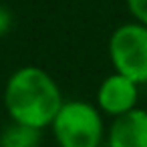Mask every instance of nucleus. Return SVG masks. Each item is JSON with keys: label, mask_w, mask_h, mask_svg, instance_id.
<instances>
[{"label": "nucleus", "mask_w": 147, "mask_h": 147, "mask_svg": "<svg viewBox=\"0 0 147 147\" xmlns=\"http://www.w3.org/2000/svg\"><path fill=\"white\" fill-rule=\"evenodd\" d=\"M107 55L115 73L137 85H147V26L135 20L119 24L107 42Z\"/></svg>", "instance_id": "nucleus-3"}, {"label": "nucleus", "mask_w": 147, "mask_h": 147, "mask_svg": "<svg viewBox=\"0 0 147 147\" xmlns=\"http://www.w3.org/2000/svg\"><path fill=\"white\" fill-rule=\"evenodd\" d=\"M2 99L10 121L36 129L51 127L65 103L59 83L36 65L16 69L4 85Z\"/></svg>", "instance_id": "nucleus-1"}, {"label": "nucleus", "mask_w": 147, "mask_h": 147, "mask_svg": "<svg viewBox=\"0 0 147 147\" xmlns=\"http://www.w3.org/2000/svg\"><path fill=\"white\" fill-rule=\"evenodd\" d=\"M125 6L135 22L147 26V0H125Z\"/></svg>", "instance_id": "nucleus-7"}, {"label": "nucleus", "mask_w": 147, "mask_h": 147, "mask_svg": "<svg viewBox=\"0 0 147 147\" xmlns=\"http://www.w3.org/2000/svg\"><path fill=\"white\" fill-rule=\"evenodd\" d=\"M139 87L141 85H137L129 77L113 71L99 83L95 105L105 117H121L139 107Z\"/></svg>", "instance_id": "nucleus-4"}, {"label": "nucleus", "mask_w": 147, "mask_h": 147, "mask_svg": "<svg viewBox=\"0 0 147 147\" xmlns=\"http://www.w3.org/2000/svg\"><path fill=\"white\" fill-rule=\"evenodd\" d=\"M59 147H101L107 137L105 115L89 101H65L51 123Z\"/></svg>", "instance_id": "nucleus-2"}, {"label": "nucleus", "mask_w": 147, "mask_h": 147, "mask_svg": "<svg viewBox=\"0 0 147 147\" xmlns=\"http://www.w3.org/2000/svg\"><path fill=\"white\" fill-rule=\"evenodd\" d=\"M12 24H14L12 12H10L8 8H4V6H0V38L6 36V34L10 32Z\"/></svg>", "instance_id": "nucleus-8"}, {"label": "nucleus", "mask_w": 147, "mask_h": 147, "mask_svg": "<svg viewBox=\"0 0 147 147\" xmlns=\"http://www.w3.org/2000/svg\"><path fill=\"white\" fill-rule=\"evenodd\" d=\"M105 143L107 147H147V109L135 107L111 119Z\"/></svg>", "instance_id": "nucleus-5"}, {"label": "nucleus", "mask_w": 147, "mask_h": 147, "mask_svg": "<svg viewBox=\"0 0 147 147\" xmlns=\"http://www.w3.org/2000/svg\"><path fill=\"white\" fill-rule=\"evenodd\" d=\"M40 141H42V129L14 121H10L0 133L2 147H40Z\"/></svg>", "instance_id": "nucleus-6"}, {"label": "nucleus", "mask_w": 147, "mask_h": 147, "mask_svg": "<svg viewBox=\"0 0 147 147\" xmlns=\"http://www.w3.org/2000/svg\"><path fill=\"white\" fill-rule=\"evenodd\" d=\"M0 147H2V145H0Z\"/></svg>", "instance_id": "nucleus-9"}]
</instances>
